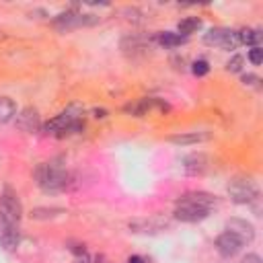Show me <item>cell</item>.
<instances>
[{"instance_id":"16","label":"cell","mask_w":263,"mask_h":263,"mask_svg":"<svg viewBox=\"0 0 263 263\" xmlns=\"http://www.w3.org/2000/svg\"><path fill=\"white\" fill-rule=\"evenodd\" d=\"M212 138L210 132H187V134H175V136H168L166 140L171 144H177V146H191V144H199V142H208Z\"/></svg>"},{"instance_id":"22","label":"cell","mask_w":263,"mask_h":263,"mask_svg":"<svg viewBox=\"0 0 263 263\" xmlns=\"http://www.w3.org/2000/svg\"><path fill=\"white\" fill-rule=\"evenodd\" d=\"M191 72H193L195 76H205V74L210 72V64H208V60H195V62L191 64Z\"/></svg>"},{"instance_id":"17","label":"cell","mask_w":263,"mask_h":263,"mask_svg":"<svg viewBox=\"0 0 263 263\" xmlns=\"http://www.w3.org/2000/svg\"><path fill=\"white\" fill-rule=\"evenodd\" d=\"M154 41L160 43L162 47L171 49V47H179V45L187 43V37H183V35H179V33H173V31H158V33L154 35Z\"/></svg>"},{"instance_id":"27","label":"cell","mask_w":263,"mask_h":263,"mask_svg":"<svg viewBox=\"0 0 263 263\" xmlns=\"http://www.w3.org/2000/svg\"><path fill=\"white\" fill-rule=\"evenodd\" d=\"M70 251H72L74 255H82V257H84V251H86V249H84V245H74V247H70Z\"/></svg>"},{"instance_id":"31","label":"cell","mask_w":263,"mask_h":263,"mask_svg":"<svg viewBox=\"0 0 263 263\" xmlns=\"http://www.w3.org/2000/svg\"><path fill=\"white\" fill-rule=\"evenodd\" d=\"M76 263H88V261H86V259H78Z\"/></svg>"},{"instance_id":"25","label":"cell","mask_w":263,"mask_h":263,"mask_svg":"<svg viewBox=\"0 0 263 263\" xmlns=\"http://www.w3.org/2000/svg\"><path fill=\"white\" fill-rule=\"evenodd\" d=\"M240 263H263V261H261V257L257 253H249V255H245L240 259Z\"/></svg>"},{"instance_id":"7","label":"cell","mask_w":263,"mask_h":263,"mask_svg":"<svg viewBox=\"0 0 263 263\" xmlns=\"http://www.w3.org/2000/svg\"><path fill=\"white\" fill-rule=\"evenodd\" d=\"M203 43L205 45H214V47H222V49H236L240 45L238 41V33L226 27H214L203 35Z\"/></svg>"},{"instance_id":"4","label":"cell","mask_w":263,"mask_h":263,"mask_svg":"<svg viewBox=\"0 0 263 263\" xmlns=\"http://www.w3.org/2000/svg\"><path fill=\"white\" fill-rule=\"evenodd\" d=\"M226 191H228V195H230V199L234 203L251 205V203L259 201V187H257V183L253 179H247V177H234L228 183Z\"/></svg>"},{"instance_id":"6","label":"cell","mask_w":263,"mask_h":263,"mask_svg":"<svg viewBox=\"0 0 263 263\" xmlns=\"http://www.w3.org/2000/svg\"><path fill=\"white\" fill-rule=\"evenodd\" d=\"M23 218V205L18 195L6 187L4 193L0 195V222L2 224H18Z\"/></svg>"},{"instance_id":"29","label":"cell","mask_w":263,"mask_h":263,"mask_svg":"<svg viewBox=\"0 0 263 263\" xmlns=\"http://www.w3.org/2000/svg\"><path fill=\"white\" fill-rule=\"evenodd\" d=\"M92 115L95 117H107V111L105 109H92Z\"/></svg>"},{"instance_id":"20","label":"cell","mask_w":263,"mask_h":263,"mask_svg":"<svg viewBox=\"0 0 263 263\" xmlns=\"http://www.w3.org/2000/svg\"><path fill=\"white\" fill-rule=\"evenodd\" d=\"M236 33H238V41H240V45L257 47L259 41H261V31H259V29H240V31H236Z\"/></svg>"},{"instance_id":"15","label":"cell","mask_w":263,"mask_h":263,"mask_svg":"<svg viewBox=\"0 0 263 263\" xmlns=\"http://www.w3.org/2000/svg\"><path fill=\"white\" fill-rule=\"evenodd\" d=\"M0 245L6 251H14L21 245V228H18V224H2L0 222Z\"/></svg>"},{"instance_id":"9","label":"cell","mask_w":263,"mask_h":263,"mask_svg":"<svg viewBox=\"0 0 263 263\" xmlns=\"http://www.w3.org/2000/svg\"><path fill=\"white\" fill-rule=\"evenodd\" d=\"M214 247H216V251H218V255H220V257L230 259V257H236V255L242 251L245 242H242L236 234H232V232H228V230H226V232H222V234L216 238Z\"/></svg>"},{"instance_id":"12","label":"cell","mask_w":263,"mask_h":263,"mask_svg":"<svg viewBox=\"0 0 263 263\" xmlns=\"http://www.w3.org/2000/svg\"><path fill=\"white\" fill-rule=\"evenodd\" d=\"M129 230L132 232H142V234H154V232H160L164 228H168V222L162 220V218H142V220H132L129 224Z\"/></svg>"},{"instance_id":"26","label":"cell","mask_w":263,"mask_h":263,"mask_svg":"<svg viewBox=\"0 0 263 263\" xmlns=\"http://www.w3.org/2000/svg\"><path fill=\"white\" fill-rule=\"evenodd\" d=\"M245 84H257L259 82V76L257 74H242V78H240Z\"/></svg>"},{"instance_id":"19","label":"cell","mask_w":263,"mask_h":263,"mask_svg":"<svg viewBox=\"0 0 263 263\" xmlns=\"http://www.w3.org/2000/svg\"><path fill=\"white\" fill-rule=\"evenodd\" d=\"M197 29H201V18H197V16H187V18L179 21V25H177V33L183 37H189Z\"/></svg>"},{"instance_id":"21","label":"cell","mask_w":263,"mask_h":263,"mask_svg":"<svg viewBox=\"0 0 263 263\" xmlns=\"http://www.w3.org/2000/svg\"><path fill=\"white\" fill-rule=\"evenodd\" d=\"M62 214H66V210H62V208H35L31 212V218L47 220V218H55V216H62Z\"/></svg>"},{"instance_id":"13","label":"cell","mask_w":263,"mask_h":263,"mask_svg":"<svg viewBox=\"0 0 263 263\" xmlns=\"http://www.w3.org/2000/svg\"><path fill=\"white\" fill-rule=\"evenodd\" d=\"M226 230L232 232V234H236L242 242H251V240L255 238V228H253V224L247 222V220H242V218H230V220L226 222Z\"/></svg>"},{"instance_id":"10","label":"cell","mask_w":263,"mask_h":263,"mask_svg":"<svg viewBox=\"0 0 263 263\" xmlns=\"http://www.w3.org/2000/svg\"><path fill=\"white\" fill-rule=\"evenodd\" d=\"M14 125L16 129L25 132V134H33L41 127V117H39V111L33 109V107H25L23 111L16 113V119H14Z\"/></svg>"},{"instance_id":"1","label":"cell","mask_w":263,"mask_h":263,"mask_svg":"<svg viewBox=\"0 0 263 263\" xmlns=\"http://www.w3.org/2000/svg\"><path fill=\"white\" fill-rule=\"evenodd\" d=\"M214 205H216V195L208 191H189L177 199L173 214H175V220L179 222L195 224V222L205 220Z\"/></svg>"},{"instance_id":"30","label":"cell","mask_w":263,"mask_h":263,"mask_svg":"<svg viewBox=\"0 0 263 263\" xmlns=\"http://www.w3.org/2000/svg\"><path fill=\"white\" fill-rule=\"evenodd\" d=\"M127 263H144V259H142V257H138V255H132V257L127 259Z\"/></svg>"},{"instance_id":"24","label":"cell","mask_w":263,"mask_h":263,"mask_svg":"<svg viewBox=\"0 0 263 263\" xmlns=\"http://www.w3.org/2000/svg\"><path fill=\"white\" fill-rule=\"evenodd\" d=\"M249 62H251V64H255V66H259V64L263 62V49H261L259 45L249 49Z\"/></svg>"},{"instance_id":"23","label":"cell","mask_w":263,"mask_h":263,"mask_svg":"<svg viewBox=\"0 0 263 263\" xmlns=\"http://www.w3.org/2000/svg\"><path fill=\"white\" fill-rule=\"evenodd\" d=\"M242 64H245V58L238 55V53H234V55L228 60L226 70H228V72H240V70H242Z\"/></svg>"},{"instance_id":"14","label":"cell","mask_w":263,"mask_h":263,"mask_svg":"<svg viewBox=\"0 0 263 263\" xmlns=\"http://www.w3.org/2000/svg\"><path fill=\"white\" fill-rule=\"evenodd\" d=\"M150 47V39L144 37V35H138V33H132V35H125L121 39V49L123 53L127 55H136V53H142Z\"/></svg>"},{"instance_id":"28","label":"cell","mask_w":263,"mask_h":263,"mask_svg":"<svg viewBox=\"0 0 263 263\" xmlns=\"http://www.w3.org/2000/svg\"><path fill=\"white\" fill-rule=\"evenodd\" d=\"M95 263H111V261L107 259V255H101V253H99V255L95 257Z\"/></svg>"},{"instance_id":"8","label":"cell","mask_w":263,"mask_h":263,"mask_svg":"<svg viewBox=\"0 0 263 263\" xmlns=\"http://www.w3.org/2000/svg\"><path fill=\"white\" fill-rule=\"evenodd\" d=\"M152 109H160V111L164 113V111H168L171 107H168L164 101L154 99V97H144V99H138V101H134V103H127V105L123 107V111L129 113V115H134V117H144V115H146L148 111H152Z\"/></svg>"},{"instance_id":"11","label":"cell","mask_w":263,"mask_h":263,"mask_svg":"<svg viewBox=\"0 0 263 263\" xmlns=\"http://www.w3.org/2000/svg\"><path fill=\"white\" fill-rule=\"evenodd\" d=\"M210 166V158L203 152H193L183 158V171L189 177H201Z\"/></svg>"},{"instance_id":"18","label":"cell","mask_w":263,"mask_h":263,"mask_svg":"<svg viewBox=\"0 0 263 263\" xmlns=\"http://www.w3.org/2000/svg\"><path fill=\"white\" fill-rule=\"evenodd\" d=\"M16 117V103L8 97H0V123H8Z\"/></svg>"},{"instance_id":"2","label":"cell","mask_w":263,"mask_h":263,"mask_svg":"<svg viewBox=\"0 0 263 263\" xmlns=\"http://www.w3.org/2000/svg\"><path fill=\"white\" fill-rule=\"evenodd\" d=\"M35 183L45 193H62L70 187V173L62 158H51L47 162H39L35 173Z\"/></svg>"},{"instance_id":"5","label":"cell","mask_w":263,"mask_h":263,"mask_svg":"<svg viewBox=\"0 0 263 263\" xmlns=\"http://www.w3.org/2000/svg\"><path fill=\"white\" fill-rule=\"evenodd\" d=\"M99 23V16L97 14H82V12H76L74 8L72 10H66V12H60L58 16H53L51 25L66 33V31H72V29H78V27H92Z\"/></svg>"},{"instance_id":"3","label":"cell","mask_w":263,"mask_h":263,"mask_svg":"<svg viewBox=\"0 0 263 263\" xmlns=\"http://www.w3.org/2000/svg\"><path fill=\"white\" fill-rule=\"evenodd\" d=\"M43 134H51L55 138H64V136H72V134H80L84 129V121H82V109L78 105L68 107L66 111L58 113L55 117H51L47 123L41 125Z\"/></svg>"}]
</instances>
